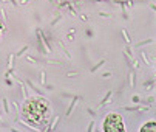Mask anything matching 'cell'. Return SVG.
<instances>
[{
	"instance_id": "obj_1",
	"label": "cell",
	"mask_w": 156,
	"mask_h": 132,
	"mask_svg": "<svg viewBox=\"0 0 156 132\" xmlns=\"http://www.w3.org/2000/svg\"><path fill=\"white\" fill-rule=\"evenodd\" d=\"M50 103L43 98H28L22 107V117L30 126H42L50 120Z\"/></svg>"
},
{
	"instance_id": "obj_2",
	"label": "cell",
	"mask_w": 156,
	"mask_h": 132,
	"mask_svg": "<svg viewBox=\"0 0 156 132\" xmlns=\"http://www.w3.org/2000/svg\"><path fill=\"white\" fill-rule=\"evenodd\" d=\"M104 130L105 132H122L125 130L122 117L119 114H110L104 120Z\"/></svg>"
},
{
	"instance_id": "obj_3",
	"label": "cell",
	"mask_w": 156,
	"mask_h": 132,
	"mask_svg": "<svg viewBox=\"0 0 156 132\" xmlns=\"http://www.w3.org/2000/svg\"><path fill=\"white\" fill-rule=\"evenodd\" d=\"M141 130L142 132H156V123L154 121H148V123H145L141 127Z\"/></svg>"
},
{
	"instance_id": "obj_4",
	"label": "cell",
	"mask_w": 156,
	"mask_h": 132,
	"mask_svg": "<svg viewBox=\"0 0 156 132\" xmlns=\"http://www.w3.org/2000/svg\"><path fill=\"white\" fill-rule=\"evenodd\" d=\"M77 101H79V98L76 96V98L73 100V103H71V106H70V109H68V111H66V115H68V117H70V114L73 112V109H74V106H76V103H77Z\"/></svg>"
},
{
	"instance_id": "obj_5",
	"label": "cell",
	"mask_w": 156,
	"mask_h": 132,
	"mask_svg": "<svg viewBox=\"0 0 156 132\" xmlns=\"http://www.w3.org/2000/svg\"><path fill=\"white\" fill-rule=\"evenodd\" d=\"M122 34H124V37H125V40H127L128 43H131V40H130V37H128V33H127V30H122Z\"/></svg>"
},
{
	"instance_id": "obj_6",
	"label": "cell",
	"mask_w": 156,
	"mask_h": 132,
	"mask_svg": "<svg viewBox=\"0 0 156 132\" xmlns=\"http://www.w3.org/2000/svg\"><path fill=\"white\" fill-rule=\"evenodd\" d=\"M104 62H105V61H101V62H99V64H98V65H94V67H93V69H91V72H94V70H98V69H99V67H101V65H104Z\"/></svg>"
},
{
	"instance_id": "obj_7",
	"label": "cell",
	"mask_w": 156,
	"mask_h": 132,
	"mask_svg": "<svg viewBox=\"0 0 156 132\" xmlns=\"http://www.w3.org/2000/svg\"><path fill=\"white\" fill-rule=\"evenodd\" d=\"M3 104H5V111L9 112V107H8V101H6V100H3Z\"/></svg>"
},
{
	"instance_id": "obj_8",
	"label": "cell",
	"mask_w": 156,
	"mask_h": 132,
	"mask_svg": "<svg viewBox=\"0 0 156 132\" xmlns=\"http://www.w3.org/2000/svg\"><path fill=\"white\" fill-rule=\"evenodd\" d=\"M93 127H94V121H91V123H90V126H88V129H87V130H93Z\"/></svg>"
},
{
	"instance_id": "obj_9",
	"label": "cell",
	"mask_w": 156,
	"mask_h": 132,
	"mask_svg": "<svg viewBox=\"0 0 156 132\" xmlns=\"http://www.w3.org/2000/svg\"><path fill=\"white\" fill-rule=\"evenodd\" d=\"M3 31V27H2V22H0V33H2Z\"/></svg>"
},
{
	"instance_id": "obj_10",
	"label": "cell",
	"mask_w": 156,
	"mask_h": 132,
	"mask_svg": "<svg viewBox=\"0 0 156 132\" xmlns=\"http://www.w3.org/2000/svg\"><path fill=\"white\" fill-rule=\"evenodd\" d=\"M150 6H151V9H154V11H156V6H154V5H150Z\"/></svg>"
}]
</instances>
